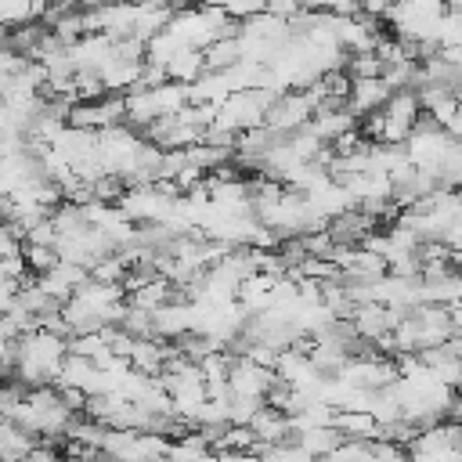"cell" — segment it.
Wrapping results in <instances>:
<instances>
[{
  "label": "cell",
  "mask_w": 462,
  "mask_h": 462,
  "mask_svg": "<svg viewBox=\"0 0 462 462\" xmlns=\"http://www.w3.org/2000/svg\"><path fill=\"white\" fill-rule=\"evenodd\" d=\"M310 119H314L310 97H307L303 90H282L278 101L271 105L263 126H271L274 134H296V130H303Z\"/></svg>",
  "instance_id": "cell-1"
},
{
  "label": "cell",
  "mask_w": 462,
  "mask_h": 462,
  "mask_svg": "<svg viewBox=\"0 0 462 462\" xmlns=\"http://www.w3.org/2000/svg\"><path fill=\"white\" fill-rule=\"evenodd\" d=\"M393 97V87L379 76V79H354L350 83V94H346V108L357 116V123L361 119H368V116H375V112H383L386 108V101Z\"/></svg>",
  "instance_id": "cell-2"
},
{
  "label": "cell",
  "mask_w": 462,
  "mask_h": 462,
  "mask_svg": "<svg viewBox=\"0 0 462 462\" xmlns=\"http://www.w3.org/2000/svg\"><path fill=\"white\" fill-rule=\"evenodd\" d=\"M339 444H343V433H339V430H332V426L303 430V433L296 437V448H300L307 458H314V462H318V458L325 462V458H328V455H332Z\"/></svg>",
  "instance_id": "cell-3"
},
{
  "label": "cell",
  "mask_w": 462,
  "mask_h": 462,
  "mask_svg": "<svg viewBox=\"0 0 462 462\" xmlns=\"http://www.w3.org/2000/svg\"><path fill=\"white\" fill-rule=\"evenodd\" d=\"M332 430H339L343 440H379V422L368 411H336Z\"/></svg>",
  "instance_id": "cell-4"
},
{
  "label": "cell",
  "mask_w": 462,
  "mask_h": 462,
  "mask_svg": "<svg viewBox=\"0 0 462 462\" xmlns=\"http://www.w3.org/2000/svg\"><path fill=\"white\" fill-rule=\"evenodd\" d=\"M206 76V58H202V51H184V54H177L170 65H166V79L170 83H180V87H191L195 79H202Z\"/></svg>",
  "instance_id": "cell-5"
},
{
  "label": "cell",
  "mask_w": 462,
  "mask_h": 462,
  "mask_svg": "<svg viewBox=\"0 0 462 462\" xmlns=\"http://www.w3.org/2000/svg\"><path fill=\"white\" fill-rule=\"evenodd\" d=\"M14 300H18V282H11V278L0 274V314H7V307Z\"/></svg>",
  "instance_id": "cell-6"
},
{
  "label": "cell",
  "mask_w": 462,
  "mask_h": 462,
  "mask_svg": "<svg viewBox=\"0 0 462 462\" xmlns=\"http://www.w3.org/2000/svg\"><path fill=\"white\" fill-rule=\"evenodd\" d=\"M444 130H448V137H451L455 144H462V105H458V112L451 116V123H448Z\"/></svg>",
  "instance_id": "cell-7"
}]
</instances>
